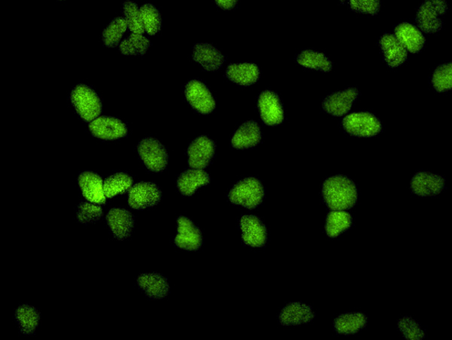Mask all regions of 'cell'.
I'll use <instances>...</instances> for the list:
<instances>
[{"instance_id": "7402d4cb", "label": "cell", "mask_w": 452, "mask_h": 340, "mask_svg": "<svg viewBox=\"0 0 452 340\" xmlns=\"http://www.w3.org/2000/svg\"><path fill=\"white\" fill-rule=\"evenodd\" d=\"M138 285L153 299H162L169 293V285L165 278L157 273L142 274L138 278Z\"/></svg>"}, {"instance_id": "d4e9b609", "label": "cell", "mask_w": 452, "mask_h": 340, "mask_svg": "<svg viewBox=\"0 0 452 340\" xmlns=\"http://www.w3.org/2000/svg\"><path fill=\"white\" fill-rule=\"evenodd\" d=\"M261 140L259 124L253 121L247 122L235 133L232 144L235 148H248L257 145Z\"/></svg>"}, {"instance_id": "74e56055", "label": "cell", "mask_w": 452, "mask_h": 340, "mask_svg": "<svg viewBox=\"0 0 452 340\" xmlns=\"http://www.w3.org/2000/svg\"><path fill=\"white\" fill-rule=\"evenodd\" d=\"M129 40L131 42L136 55H144L147 48L150 46V41L148 39L142 34H132Z\"/></svg>"}, {"instance_id": "d6a6232c", "label": "cell", "mask_w": 452, "mask_h": 340, "mask_svg": "<svg viewBox=\"0 0 452 340\" xmlns=\"http://www.w3.org/2000/svg\"><path fill=\"white\" fill-rule=\"evenodd\" d=\"M123 8L124 19L132 33L143 34L145 30L142 22L141 10L138 5L133 2L127 1L124 3Z\"/></svg>"}, {"instance_id": "603a6c76", "label": "cell", "mask_w": 452, "mask_h": 340, "mask_svg": "<svg viewBox=\"0 0 452 340\" xmlns=\"http://www.w3.org/2000/svg\"><path fill=\"white\" fill-rule=\"evenodd\" d=\"M209 183V177L202 169H191L186 170L177 181V186L181 192L191 196L199 188Z\"/></svg>"}, {"instance_id": "8992f818", "label": "cell", "mask_w": 452, "mask_h": 340, "mask_svg": "<svg viewBox=\"0 0 452 340\" xmlns=\"http://www.w3.org/2000/svg\"><path fill=\"white\" fill-rule=\"evenodd\" d=\"M185 92L186 100L200 113L208 114L214 110L216 103L213 96L202 82L189 81Z\"/></svg>"}, {"instance_id": "d590c367", "label": "cell", "mask_w": 452, "mask_h": 340, "mask_svg": "<svg viewBox=\"0 0 452 340\" xmlns=\"http://www.w3.org/2000/svg\"><path fill=\"white\" fill-rule=\"evenodd\" d=\"M103 215L101 207L90 203H83L79 207L78 219L82 224L98 220Z\"/></svg>"}, {"instance_id": "4316f807", "label": "cell", "mask_w": 452, "mask_h": 340, "mask_svg": "<svg viewBox=\"0 0 452 340\" xmlns=\"http://www.w3.org/2000/svg\"><path fill=\"white\" fill-rule=\"evenodd\" d=\"M351 226V216L342 210H333L328 216L325 231L330 237H337Z\"/></svg>"}, {"instance_id": "ffe728a7", "label": "cell", "mask_w": 452, "mask_h": 340, "mask_svg": "<svg viewBox=\"0 0 452 340\" xmlns=\"http://www.w3.org/2000/svg\"><path fill=\"white\" fill-rule=\"evenodd\" d=\"M193 58L207 71L219 70L225 60L224 55L216 48L207 44H199L194 46Z\"/></svg>"}, {"instance_id": "836d02e7", "label": "cell", "mask_w": 452, "mask_h": 340, "mask_svg": "<svg viewBox=\"0 0 452 340\" xmlns=\"http://www.w3.org/2000/svg\"><path fill=\"white\" fill-rule=\"evenodd\" d=\"M432 83L434 89L439 92H444L452 88V63H445L439 66L434 72Z\"/></svg>"}, {"instance_id": "9a60e30c", "label": "cell", "mask_w": 452, "mask_h": 340, "mask_svg": "<svg viewBox=\"0 0 452 340\" xmlns=\"http://www.w3.org/2000/svg\"><path fill=\"white\" fill-rule=\"evenodd\" d=\"M79 184L83 196L91 203L96 204L106 203L103 183L98 175L91 172L83 173L79 177Z\"/></svg>"}, {"instance_id": "ab89813d", "label": "cell", "mask_w": 452, "mask_h": 340, "mask_svg": "<svg viewBox=\"0 0 452 340\" xmlns=\"http://www.w3.org/2000/svg\"><path fill=\"white\" fill-rule=\"evenodd\" d=\"M432 2L435 8H437L439 15L446 14L448 10V5L446 1H436V0H434V1Z\"/></svg>"}, {"instance_id": "83f0119b", "label": "cell", "mask_w": 452, "mask_h": 340, "mask_svg": "<svg viewBox=\"0 0 452 340\" xmlns=\"http://www.w3.org/2000/svg\"><path fill=\"white\" fill-rule=\"evenodd\" d=\"M15 316L20 332L28 335L35 332L39 322V313L35 308L27 305L20 306Z\"/></svg>"}, {"instance_id": "cb8c5ba5", "label": "cell", "mask_w": 452, "mask_h": 340, "mask_svg": "<svg viewBox=\"0 0 452 340\" xmlns=\"http://www.w3.org/2000/svg\"><path fill=\"white\" fill-rule=\"evenodd\" d=\"M226 77L233 82L244 86L253 84L259 77V70L254 63H238L228 66Z\"/></svg>"}, {"instance_id": "44dd1931", "label": "cell", "mask_w": 452, "mask_h": 340, "mask_svg": "<svg viewBox=\"0 0 452 340\" xmlns=\"http://www.w3.org/2000/svg\"><path fill=\"white\" fill-rule=\"evenodd\" d=\"M416 21L420 30L426 34L437 33L443 27V21L432 1H427L420 6Z\"/></svg>"}, {"instance_id": "9c48e42d", "label": "cell", "mask_w": 452, "mask_h": 340, "mask_svg": "<svg viewBox=\"0 0 452 340\" xmlns=\"http://www.w3.org/2000/svg\"><path fill=\"white\" fill-rule=\"evenodd\" d=\"M94 136L102 140H115L128 133L127 127L119 119L109 117H99L89 124Z\"/></svg>"}, {"instance_id": "8d00e7d4", "label": "cell", "mask_w": 452, "mask_h": 340, "mask_svg": "<svg viewBox=\"0 0 452 340\" xmlns=\"http://www.w3.org/2000/svg\"><path fill=\"white\" fill-rule=\"evenodd\" d=\"M351 8L355 12L375 15L380 8V1L377 0H351Z\"/></svg>"}, {"instance_id": "484cf974", "label": "cell", "mask_w": 452, "mask_h": 340, "mask_svg": "<svg viewBox=\"0 0 452 340\" xmlns=\"http://www.w3.org/2000/svg\"><path fill=\"white\" fill-rule=\"evenodd\" d=\"M366 317L361 313H351L340 315L335 321V331L341 334L359 332L366 325Z\"/></svg>"}, {"instance_id": "d6986e66", "label": "cell", "mask_w": 452, "mask_h": 340, "mask_svg": "<svg viewBox=\"0 0 452 340\" xmlns=\"http://www.w3.org/2000/svg\"><path fill=\"white\" fill-rule=\"evenodd\" d=\"M314 318L311 306L302 303H292L283 308L280 321L283 325H298L310 322Z\"/></svg>"}, {"instance_id": "e0dca14e", "label": "cell", "mask_w": 452, "mask_h": 340, "mask_svg": "<svg viewBox=\"0 0 452 340\" xmlns=\"http://www.w3.org/2000/svg\"><path fill=\"white\" fill-rule=\"evenodd\" d=\"M444 185L445 181L441 176L420 172L413 178L411 188L416 195L425 197L439 194Z\"/></svg>"}, {"instance_id": "1f68e13d", "label": "cell", "mask_w": 452, "mask_h": 340, "mask_svg": "<svg viewBox=\"0 0 452 340\" xmlns=\"http://www.w3.org/2000/svg\"><path fill=\"white\" fill-rule=\"evenodd\" d=\"M140 10L145 31L150 35H155L162 25L159 11L151 4H145Z\"/></svg>"}, {"instance_id": "f35d334b", "label": "cell", "mask_w": 452, "mask_h": 340, "mask_svg": "<svg viewBox=\"0 0 452 340\" xmlns=\"http://www.w3.org/2000/svg\"><path fill=\"white\" fill-rule=\"evenodd\" d=\"M120 50L122 54L126 55H136L131 42L129 39H124L121 42Z\"/></svg>"}, {"instance_id": "e575fe53", "label": "cell", "mask_w": 452, "mask_h": 340, "mask_svg": "<svg viewBox=\"0 0 452 340\" xmlns=\"http://www.w3.org/2000/svg\"><path fill=\"white\" fill-rule=\"evenodd\" d=\"M398 327L403 336L408 340H422L425 332L412 318L404 317L398 322Z\"/></svg>"}, {"instance_id": "2e32d148", "label": "cell", "mask_w": 452, "mask_h": 340, "mask_svg": "<svg viewBox=\"0 0 452 340\" xmlns=\"http://www.w3.org/2000/svg\"><path fill=\"white\" fill-rule=\"evenodd\" d=\"M380 44L388 67L396 68L406 60L407 51L394 35L385 34Z\"/></svg>"}, {"instance_id": "6da1fadb", "label": "cell", "mask_w": 452, "mask_h": 340, "mask_svg": "<svg viewBox=\"0 0 452 340\" xmlns=\"http://www.w3.org/2000/svg\"><path fill=\"white\" fill-rule=\"evenodd\" d=\"M323 195L325 204L332 210H346L352 208L357 200L354 183L349 178L336 176L325 181Z\"/></svg>"}, {"instance_id": "52a82bcc", "label": "cell", "mask_w": 452, "mask_h": 340, "mask_svg": "<svg viewBox=\"0 0 452 340\" xmlns=\"http://www.w3.org/2000/svg\"><path fill=\"white\" fill-rule=\"evenodd\" d=\"M161 199V191L155 184L141 183L131 188L129 204L134 209L154 207Z\"/></svg>"}, {"instance_id": "f1b7e54d", "label": "cell", "mask_w": 452, "mask_h": 340, "mask_svg": "<svg viewBox=\"0 0 452 340\" xmlns=\"http://www.w3.org/2000/svg\"><path fill=\"white\" fill-rule=\"evenodd\" d=\"M297 62L302 67L325 72H330L332 68V62L323 53L314 51H302L297 58Z\"/></svg>"}, {"instance_id": "60d3db41", "label": "cell", "mask_w": 452, "mask_h": 340, "mask_svg": "<svg viewBox=\"0 0 452 340\" xmlns=\"http://www.w3.org/2000/svg\"><path fill=\"white\" fill-rule=\"evenodd\" d=\"M217 4L224 9H231L233 8L237 4V1L235 0H217L216 1Z\"/></svg>"}, {"instance_id": "8fae6325", "label": "cell", "mask_w": 452, "mask_h": 340, "mask_svg": "<svg viewBox=\"0 0 452 340\" xmlns=\"http://www.w3.org/2000/svg\"><path fill=\"white\" fill-rule=\"evenodd\" d=\"M359 95V92L355 89L331 94L323 100V107L325 112L334 116L344 115L351 110Z\"/></svg>"}, {"instance_id": "7c38bea8", "label": "cell", "mask_w": 452, "mask_h": 340, "mask_svg": "<svg viewBox=\"0 0 452 340\" xmlns=\"http://www.w3.org/2000/svg\"><path fill=\"white\" fill-rule=\"evenodd\" d=\"M261 118L268 125H276L283 121V110L278 96L271 91L262 93L259 98Z\"/></svg>"}, {"instance_id": "5b68a950", "label": "cell", "mask_w": 452, "mask_h": 340, "mask_svg": "<svg viewBox=\"0 0 452 340\" xmlns=\"http://www.w3.org/2000/svg\"><path fill=\"white\" fill-rule=\"evenodd\" d=\"M138 152L147 168L154 172H160L167 164V154L164 146L157 140L148 138L138 145Z\"/></svg>"}, {"instance_id": "277c9868", "label": "cell", "mask_w": 452, "mask_h": 340, "mask_svg": "<svg viewBox=\"0 0 452 340\" xmlns=\"http://www.w3.org/2000/svg\"><path fill=\"white\" fill-rule=\"evenodd\" d=\"M342 125L347 132L360 137L373 136L382 131L380 120L369 112H356L347 115L342 120Z\"/></svg>"}, {"instance_id": "30bf717a", "label": "cell", "mask_w": 452, "mask_h": 340, "mask_svg": "<svg viewBox=\"0 0 452 340\" xmlns=\"http://www.w3.org/2000/svg\"><path fill=\"white\" fill-rule=\"evenodd\" d=\"M178 233L175 243L178 247L186 250H197L202 246L201 231L196 228L193 221L186 217L177 220Z\"/></svg>"}, {"instance_id": "ac0fdd59", "label": "cell", "mask_w": 452, "mask_h": 340, "mask_svg": "<svg viewBox=\"0 0 452 340\" xmlns=\"http://www.w3.org/2000/svg\"><path fill=\"white\" fill-rule=\"evenodd\" d=\"M107 218L115 237L124 240L130 236L134 227V218L129 211L112 209L108 212Z\"/></svg>"}, {"instance_id": "4dcf8cb0", "label": "cell", "mask_w": 452, "mask_h": 340, "mask_svg": "<svg viewBox=\"0 0 452 340\" xmlns=\"http://www.w3.org/2000/svg\"><path fill=\"white\" fill-rule=\"evenodd\" d=\"M127 29L128 25L124 18H115L111 21L109 26L103 30V39L104 44L110 47L117 46Z\"/></svg>"}, {"instance_id": "f546056e", "label": "cell", "mask_w": 452, "mask_h": 340, "mask_svg": "<svg viewBox=\"0 0 452 340\" xmlns=\"http://www.w3.org/2000/svg\"><path fill=\"white\" fill-rule=\"evenodd\" d=\"M132 183V178L124 174L111 176L103 183L105 196L111 198L124 194L131 188Z\"/></svg>"}, {"instance_id": "5bb4252c", "label": "cell", "mask_w": 452, "mask_h": 340, "mask_svg": "<svg viewBox=\"0 0 452 340\" xmlns=\"http://www.w3.org/2000/svg\"><path fill=\"white\" fill-rule=\"evenodd\" d=\"M395 37L407 51L418 53L422 51L425 44V38L418 27L408 24L402 23L394 29Z\"/></svg>"}, {"instance_id": "ba28073f", "label": "cell", "mask_w": 452, "mask_h": 340, "mask_svg": "<svg viewBox=\"0 0 452 340\" xmlns=\"http://www.w3.org/2000/svg\"><path fill=\"white\" fill-rule=\"evenodd\" d=\"M215 151V144L207 136H199L188 147V165L193 169H203L212 160Z\"/></svg>"}, {"instance_id": "4fadbf2b", "label": "cell", "mask_w": 452, "mask_h": 340, "mask_svg": "<svg viewBox=\"0 0 452 340\" xmlns=\"http://www.w3.org/2000/svg\"><path fill=\"white\" fill-rule=\"evenodd\" d=\"M240 228L243 238L247 245L261 247L266 242V229L259 219L253 216H245L240 218Z\"/></svg>"}, {"instance_id": "3957f363", "label": "cell", "mask_w": 452, "mask_h": 340, "mask_svg": "<svg viewBox=\"0 0 452 340\" xmlns=\"http://www.w3.org/2000/svg\"><path fill=\"white\" fill-rule=\"evenodd\" d=\"M229 200L236 205L247 209L257 207L264 197V187L255 178L240 181L229 193Z\"/></svg>"}, {"instance_id": "7a4b0ae2", "label": "cell", "mask_w": 452, "mask_h": 340, "mask_svg": "<svg viewBox=\"0 0 452 340\" xmlns=\"http://www.w3.org/2000/svg\"><path fill=\"white\" fill-rule=\"evenodd\" d=\"M71 101L81 118L92 122L98 118L102 105L98 94L86 85H78L71 93Z\"/></svg>"}]
</instances>
